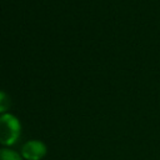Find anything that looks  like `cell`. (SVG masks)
I'll list each match as a JSON object with an SVG mask.
<instances>
[{"label":"cell","instance_id":"obj_1","mask_svg":"<svg viewBox=\"0 0 160 160\" xmlns=\"http://www.w3.org/2000/svg\"><path fill=\"white\" fill-rule=\"evenodd\" d=\"M20 121L11 114L0 115V144L14 145L20 136Z\"/></svg>","mask_w":160,"mask_h":160},{"label":"cell","instance_id":"obj_2","mask_svg":"<svg viewBox=\"0 0 160 160\" xmlns=\"http://www.w3.org/2000/svg\"><path fill=\"white\" fill-rule=\"evenodd\" d=\"M46 154V146L42 141L39 140H31L24 144L21 148V155L26 160H40Z\"/></svg>","mask_w":160,"mask_h":160},{"label":"cell","instance_id":"obj_3","mask_svg":"<svg viewBox=\"0 0 160 160\" xmlns=\"http://www.w3.org/2000/svg\"><path fill=\"white\" fill-rule=\"evenodd\" d=\"M0 160H21V159L16 151L4 148L0 149Z\"/></svg>","mask_w":160,"mask_h":160},{"label":"cell","instance_id":"obj_4","mask_svg":"<svg viewBox=\"0 0 160 160\" xmlns=\"http://www.w3.org/2000/svg\"><path fill=\"white\" fill-rule=\"evenodd\" d=\"M9 108H10V99H9V96L4 91H0V112L6 111Z\"/></svg>","mask_w":160,"mask_h":160}]
</instances>
